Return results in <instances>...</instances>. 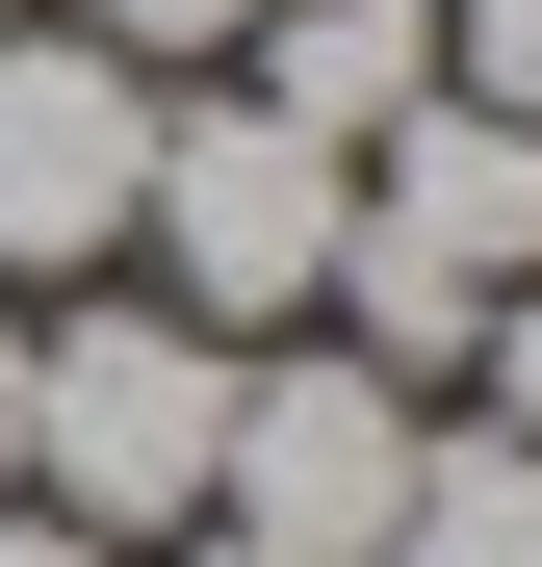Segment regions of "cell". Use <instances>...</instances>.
Instances as JSON below:
<instances>
[{
    "label": "cell",
    "mask_w": 542,
    "mask_h": 567,
    "mask_svg": "<svg viewBox=\"0 0 542 567\" xmlns=\"http://www.w3.org/2000/svg\"><path fill=\"white\" fill-rule=\"evenodd\" d=\"M336 207H361V155H310L285 104H233V78H181L155 104V181H130V258H155V310L181 336H310L336 310Z\"/></svg>",
    "instance_id": "6da1fadb"
},
{
    "label": "cell",
    "mask_w": 542,
    "mask_h": 567,
    "mask_svg": "<svg viewBox=\"0 0 542 567\" xmlns=\"http://www.w3.org/2000/svg\"><path fill=\"white\" fill-rule=\"evenodd\" d=\"M439 104H517L542 130V0H439Z\"/></svg>",
    "instance_id": "9c48e42d"
},
{
    "label": "cell",
    "mask_w": 542,
    "mask_h": 567,
    "mask_svg": "<svg viewBox=\"0 0 542 567\" xmlns=\"http://www.w3.org/2000/svg\"><path fill=\"white\" fill-rule=\"evenodd\" d=\"M233 104H285L310 155L413 130L439 104V0H258V27H233Z\"/></svg>",
    "instance_id": "8992f818"
},
{
    "label": "cell",
    "mask_w": 542,
    "mask_h": 567,
    "mask_svg": "<svg viewBox=\"0 0 542 567\" xmlns=\"http://www.w3.org/2000/svg\"><path fill=\"white\" fill-rule=\"evenodd\" d=\"M388 567H542V464H517V439H439L413 516H388Z\"/></svg>",
    "instance_id": "52a82bcc"
},
{
    "label": "cell",
    "mask_w": 542,
    "mask_h": 567,
    "mask_svg": "<svg viewBox=\"0 0 542 567\" xmlns=\"http://www.w3.org/2000/svg\"><path fill=\"white\" fill-rule=\"evenodd\" d=\"M155 104H181V78L78 52V27H0V310H27V284H104V258H130Z\"/></svg>",
    "instance_id": "5b68a950"
},
{
    "label": "cell",
    "mask_w": 542,
    "mask_h": 567,
    "mask_svg": "<svg viewBox=\"0 0 542 567\" xmlns=\"http://www.w3.org/2000/svg\"><path fill=\"white\" fill-rule=\"evenodd\" d=\"M207 464H233V336H181V310H27V516L78 542H181L207 516Z\"/></svg>",
    "instance_id": "3957f363"
},
{
    "label": "cell",
    "mask_w": 542,
    "mask_h": 567,
    "mask_svg": "<svg viewBox=\"0 0 542 567\" xmlns=\"http://www.w3.org/2000/svg\"><path fill=\"white\" fill-rule=\"evenodd\" d=\"M413 464H439V413H413L361 336H258V361H233V464H207V542H258V567H388Z\"/></svg>",
    "instance_id": "277c9868"
},
{
    "label": "cell",
    "mask_w": 542,
    "mask_h": 567,
    "mask_svg": "<svg viewBox=\"0 0 542 567\" xmlns=\"http://www.w3.org/2000/svg\"><path fill=\"white\" fill-rule=\"evenodd\" d=\"M0 491H27V310H0Z\"/></svg>",
    "instance_id": "7c38bea8"
},
{
    "label": "cell",
    "mask_w": 542,
    "mask_h": 567,
    "mask_svg": "<svg viewBox=\"0 0 542 567\" xmlns=\"http://www.w3.org/2000/svg\"><path fill=\"white\" fill-rule=\"evenodd\" d=\"M0 567H130V542H78V516H27V491H0Z\"/></svg>",
    "instance_id": "8fae6325"
},
{
    "label": "cell",
    "mask_w": 542,
    "mask_h": 567,
    "mask_svg": "<svg viewBox=\"0 0 542 567\" xmlns=\"http://www.w3.org/2000/svg\"><path fill=\"white\" fill-rule=\"evenodd\" d=\"M52 27H78V52H130V78H233L258 0H52Z\"/></svg>",
    "instance_id": "ba28073f"
},
{
    "label": "cell",
    "mask_w": 542,
    "mask_h": 567,
    "mask_svg": "<svg viewBox=\"0 0 542 567\" xmlns=\"http://www.w3.org/2000/svg\"><path fill=\"white\" fill-rule=\"evenodd\" d=\"M491 284H542V130H517V104L361 130V207H336V310H361V361L439 388V361L491 336Z\"/></svg>",
    "instance_id": "7a4b0ae2"
},
{
    "label": "cell",
    "mask_w": 542,
    "mask_h": 567,
    "mask_svg": "<svg viewBox=\"0 0 542 567\" xmlns=\"http://www.w3.org/2000/svg\"><path fill=\"white\" fill-rule=\"evenodd\" d=\"M466 388H491L466 439H517V464H542V284H491V336H466Z\"/></svg>",
    "instance_id": "30bf717a"
},
{
    "label": "cell",
    "mask_w": 542,
    "mask_h": 567,
    "mask_svg": "<svg viewBox=\"0 0 542 567\" xmlns=\"http://www.w3.org/2000/svg\"><path fill=\"white\" fill-rule=\"evenodd\" d=\"M0 27H52V0H0Z\"/></svg>",
    "instance_id": "4fadbf2b"
}]
</instances>
